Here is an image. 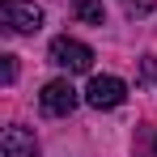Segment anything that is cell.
<instances>
[{
  "label": "cell",
  "instance_id": "cell-8",
  "mask_svg": "<svg viewBox=\"0 0 157 157\" xmlns=\"http://www.w3.org/2000/svg\"><path fill=\"white\" fill-rule=\"evenodd\" d=\"M17 81V55H4V85Z\"/></svg>",
  "mask_w": 157,
  "mask_h": 157
},
{
  "label": "cell",
  "instance_id": "cell-1",
  "mask_svg": "<svg viewBox=\"0 0 157 157\" xmlns=\"http://www.w3.org/2000/svg\"><path fill=\"white\" fill-rule=\"evenodd\" d=\"M47 55H51L55 68H64V72H89L94 68V51L85 43H77V38H68V34H59Z\"/></svg>",
  "mask_w": 157,
  "mask_h": 157
},
{
  "label": "cell",
  "instance_id": "cell-7",
  "mask_svg": "<svg viewBox=\"0 0 157 157\" xmlns=\"http://www.w3.org/2000/svg\"><path fill=\"white\" fill-rule=\"evenodd\" d=\"M123 9H128L132 17H144V13H153L157 0H123Z\"/></svg>",
  "mask_w": 157,
  "mask_h": 157
},
{
  "label": "cell",
  "instance_id": "cell-3",
  "mask_svg": "<svg viewBox=\"0 0 157 157\" xmlns=\"http://www.w3.org/2000/svg\"><path fill=\"white\" fill-rule=\"evenodd\" d=\"M123 98H128V85L119 77H94L89 89H85V102L94 106V110H115Z\"/></svg>",
  "mask_w": 157,
  "mask_h": 157
},
{
  "label": "cell",
  "instance_id": "cell-5",
  "mask_svg": "<svg viewBox=\"0 0 157 157\" xmlns=\"http://www.w3.org/2000/svg\"><path fill=\"white\" fill-rule=\"evenodd\" d=\"M0 149H4V157H38V140H34V132H26V128H4Z\"/></svg>",
  "mask_w": 157,
  "mask_h": 157
},
{
  "label": "cell",
  "instance_id": "cell-4",
  "mask_svg": "<svg viewBox=\"0 0 157 157\" xmlns=\"http://www.w3.org/2000/svg\"><path fill=\"white\" fill-rule=\"evenodd\" d=\"M0 21L13 30V34H34V30L43 26V9L21 4V0H4L0 4Z\"/></svg>",
  "mask_w": 157,
  "mask_h": 157
},
{
  "label": "cell",
  "instance_id": "cell-6",
  "mask_svg": "<svg viewBox=\"0 0 157 157\" xmlns=\"http://www.w3.org/2000/svg\"><path fill=\"white\" fill-rule=\"evenodd\" d=\"M72 13H77L81 21H89V26H102V21H106L102 0H77V4H72Z\"/></svg>",
  "mask_w": 157,
  "mask_h": 157
},
{
  "label": "cell",
  "instance_id": "cell-2",
  "mask_svg": "<svg viewBox=\"0 0 157 157\" xmlns=\"http://www.w3.org/2000/svg\"><path fill=\"white\" fill-rule=\"evenodd\" d=\"M38 106H43V115H72L77 110V89H72V81L59 77V81H47L43 85V94H38Z\"/></svg>",
  "mask_w": 157,
  "mask_h": 157
},
{
  "label": "cell",
  "instance_id": "cell-9",
  "mask_svg": "<svg viewBox=\"0 0 157 157\" xmlns=\"http://www.w3.org/2000/svg\"><path fill=\"white\" fill-rule=\"evenodd\" d=\"M153 149H157V140H153Z\"/></svg>",
  "mask_w": 157,
  "mask_h": 157
}]
</instances>
